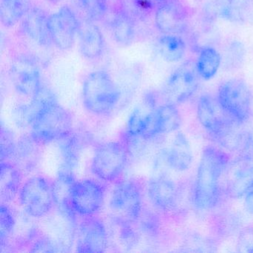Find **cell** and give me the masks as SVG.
I'll list each match as a JSON object with an SVG mask.
<instances>
[{
    "mask_svg": "<svg viewBox=\"0 0 253 253\" xmlns=\"http://www.w3.org/2000/svg\"><path fill=\"white\" fill-rule=\"evenodd\" d=\"M229 158L221 149L207 146L203 151L195 181L194 203L201 210H210L217 204L220 195V180Z\"/></svg>",
    "mask_w": 253,
    "mask_h": 253,
    "instance_id": "cell-1",
    "label": "cell"
},
{
    "mask_svg": "<svg viewBox=\"0 0 253 253\" xmlns=\"http://www.w3.org/2000/svg\"><path fill=\"white\" fill-rule=\"evenodd\" d=\"M83 103L88 112L98 116L109 115L118 105L121 92L109 73L91 72L83 85Z\"/></svg>",
    "mask_w": 253,
    "mask_h": 253,
    "instance_id": "cell-2",
    "label": "cell"
},
{
    "mask_svg": "<svg viewBox=\"0 0 253 253\" xmlns=\"http://www.w3.org/2000/svg\"><path fill=\"white\" fill-rule=\"evenodd\" d=\"M30 135L40 144L66 138L72 133L73 120L67 109L57 102L44 108L31 125Z\"/></svg>",
    "mask_w": 253,
    "mask_h": 253,
    "instance_id": "cell-3",
    "label": "cell"
},
{
    "mask_svg": "<svg viewBox=\"0 0 253 253\" xmlns=\"http://www.w3.org/2000/svg\"><path fill=\"white\" fill-rule=\"evenodd\" d=\"M20 204L32 217H45L56 206L54 184L45 177L35 176L28 179L19 193Z\"/></svg>",
    "mask_w": 253,
    "mask_h": 253,
    "instance_id": "cell-4",
    "label": "cell"
},
{
    "mask_svg": "<svg viewBox=\"0 0 253 253\" xmlns=\"http://www.w3.org/2000/svg\"><path fill=\"white\" fill-rule=\"evenodd\" d=\"M127 160L126 149L119 142L102 143L94 151L91 171L103 181H115L124 172Z\"/></svg>",
    "mask_w": 253,
    "mask_h": 253,
    "instance_id": "cell-5",
    "label": "cell"
},
{
    "mask_svg": "<svg viewBox=\"0 0 253 253\" xmlns=\"http://www.w3.org/2000/svg\"><path fill=\"white\" fill-rule=\"evenodd\" d=\"M217 100L223 110L240 124L247 121L252 111V94L242 80L230 79L220 84Z\"/></svg>",
    "mask_w": 253,
    "mask_h": 253,
    "instance_id": "cell-6",
    "label": "cell"
},
{
    "mask_svg": "<svg viewBox=\"0 0 253 253\" xmlns=\"http://www.w3.org/2000/svg\"><path fill=\"white\" fill-rule=\"evenodd\" d=\"M140 186L134 180L120 182L112 191L109 201L111 210L122 221L137 222L142 211Z\"/></svg>",
    "mask_w": 253,
    "mask_h": 253,
    "instance_id": "cell-7",
    "label": "cell"
},
{
    "mask_svg": "<svg viewBox=\"0 0 253 253\" xmlns=\"http://www.w3.org/2000/svg\"><path fill=\"white\" fill-rule=\"evenodd\" d=\"M198 85L199 75L196 65L187 62L170 75L164 86V95L168 103H182L195 94Z\"/></svg>",
    "mask_w": 253,
    "mask_h": 253,
    "instance_id": "cell-8",
    "label": "cell"
},
{
    "mask_svg": "<svg viewBox=\"0 0 253 253\" xmlns=\"http://www.w3.org/2000/svg\"><path fill=\"white\" fill-rule=\"evenodd\" d=\"M104 198V187L97 180H76L71 191V206L80 215H95L103 206Z\"/></svg>",
    "mask_w": 253,
    "mask_h": 253,
    "instance_id": "cell-9",
    "label": "cell"
},
{
    "mask_svg": "<svg viewBox=\"0 0 253 253\" xmlns=\"http://www.w3.org/2000/svg\"><path fill=\"white\" fill-rule=\"evenodd\" d=\"M48 22L53 44L63 51L72 48L81 26L73 10L64 5L49 16Z\"/></svg>",
    "mask_w": 253,
    "mask_h": 253,
    "instance_id": "cell-10",
    "label": "cell"
},
{
    "mask_svg": "<svg viewBox=\"0 0 253 253\" xmlns=\"http://www.w3.org/2000/svg\"><path fill=\"white\" fill-rule=\"evenodd\" d=\"M182 124V118L175 104L167 103L155 108L142 125L140 137L150 139L158 134L175 131Z\"/></svg>",
    "mask_w": 253,
    "mask_h": 253,
    "instance_id": "cell-11",
    "label": "cell"
},
{
    "mask_svg": "<svg viewBox=\"0 0 253 253\" xmlns=\"http://www.w3.org/2000/svg\"><path fill=\"white\" fill-rule=\"evenodd\" d=\"M10 78L16 91L32 98L42 86L37 63L30 57L19 56L11 62Z\"/></svg>",
    "mask_w": 253,
    "mask_h": 253,
    "instance_id": "cell-12",
    "label": "cell"
},
{
    "mask_svg": "<svg viewBox=\"0 0 253 253\" xmlns=\"http://www.w3.org/2000/svg\"><path fill=\"white\" fill-rule=\"evenodd\" d=\"M78 229L77 251L101 253L108 245V233L101 220L94 215L86 216Z\"/></svg>",
    "mask_w": 253,
    "mask_h": 253,
    "instance_id": "cell-13",
    "label": "cell"
},
{
    "mask_svg": "<svg viewBox=\"0 0 253 253\" xmlns=\"http://www.w3.org/2000/svg\"><path fill=\"white\" fill-rule=\"evenodd\" d=\"M197 115L200 124L211 136L225 126L235 121L223 110L217 99H214L209 94H204L200 97L197 107Z\"/></svg>",
    "mask_w": 253,
    "mask_h": 253,
    "instance_id": "cell-14",
    "label": "cell"
},
{
    "mask_svg": "<svg viewBox=\"0 0 253 253\" xmlns=\"http://www.w3.org/2000/svg\"><path fill=\"white\" fill-rule=\"evenodd\" d=\"M155 24L160 32L165 35H178L184 32L187 17L178 2L168 0L155 11Z\"/></svg>",
    "mask_w": 253,
    "mask_h": 253,
    "instance_id": "cell-15",
    "label": "cell"
},
{
    "mask_svg": "<svg viewBox=\"0 0 253 253\" xmlns=\"http://www.w3.org/2000/svg\"><path fill=\"white\" fill-rule=\"evenodd\" d=\"M49 16L39 7H32L22 20L21 31L29 39L41 46L53 44L49 29Z\"/></svg>",
    "mask_w": 253,
    "mask_h": 253,
    "instance_id": "cell-16",
    "label": "cell"
},
{
    "mask_svg": "<svg viewBox=\"0 0 253 253\" xmlns=\"http://www.w3.org/2000/svg\"><path fill=\"white\" fill-rule=\"evenodd\" d=\"M177 189L173 180L165 176L152 179L148 185V195L154 206L160 210H169L175 206Z\"/></svg>",
    "mask_w": 253,
    "mask_h": 253,
    "instance_id": "cell-17",
    "label": "cell"
},
{
    "mask_svg": "<svg viewBox=\"0 0 253 253\" xmlns=\"http://www.w3.org/2000/svg\"><path fill=\"white\" fill-rule=\"evenodd\" d=\"M193 161V152L189 140L183 133L178 132L166 152V161L169 167L176 171L189 169Z\"/></svg>",
    "mask_w": 253,
    "mask_h": 253,
    "instance_id": "cell-18",
    "label": "cell"
},
{
    "mask_svg": "<svg viewBox=\"0 0 253 253\" xmlns=\"http://www.w3.org/2000/svg\"><path fill=\"white\" fill-rule=\"evenodd\" d=\"M80 50L88 60L98 58L104 49V38L100 28L91 22L81 25L79 32Z\"/></svg>",
    "mask_w": 253,
    "mask_h": 253,
    "instance_id": "cell-19",
    "label": "cell"
},
{
    "mask_svg": "<svg viewBox=\"0 0 253 253\" xmlns=\"http://www.w3.org/2000/svg\"><path fill=\"white\" fill-rule=\"evenodd\" d=\"M22 170L14 163L2 161L0 169V196L2 203L11 202L20 193Z\"/></svg>",
    "mask_w": 253,
    "mask_h": 253,
    "instance_id": "cell-20",
    "label": "cell"
},
{
    "mask_svg": "<svg viewBox=\"0 0 253 253\" xmlns=\"http://www.w3.org/2000/svg\"><path fill=\"white\" fill-rule=\"evenodd\" d=\"M253 189V160L241 158L228 181V193L234 198H241Z\"/></svg>",
    "mask_w": 253,
    "mask_h": 253,
    "instance_id": "cell-21",
    "label": "cell"
},
{
    "mask_svg": "<svg viewBox=\"0 0 253 253\" xmlns=\"http://www.w3.org/2000/svg\"><path fill=\"white\" fill-rule=\"evenodd\" d=\"M39 144L31 135L22 137L17 142L12 159L20 169L31 171L36 167L40 159Z\"/></svg>",
    "mask_w": 253,
    "mask_h": 253,
    "instance_id": "cell-22",
    "label": "cell"
},
{
    "mask_svg": "<svg viewBox=\"0 0 253 253\" xmlns=\"http://www.w3.org/2000/svg\"><path fill=\"white\" fill-rule=\"evenodd\" d=\"M32 8V0H2L0 18L2 26L11 28L22 21Z\"/></svg>",
    "mask_w": 253,
    "mask_h": 253,
    "instance_id": "cell-23",
    "label": "cell"
},
{
    "mask_svg": "<svg viewBox=\"0 0 253 253\" xmlns=\"http://www.w3.org/2000/svg\"><path fill=\"white\" fill-rule=\"evenodd\" d=\"M111 32L114 40L123 45L132 42L135 34L134 20L121 8L115 11L110 22Z\"/></svg>",
    "mask_w": 253,
    "mask_h": 253,
    "instance_id": "cell-24",
    "label": "cell"
},
{
    "mask_svg": "<svg viewBox=\"0 0 253 253\" xmlns=\"http://www.w3.org/2000/svg\"><path fill=\"white\" fill-rule=\"evenodd\" d=\"M76 180L72 173L61 171L54 184V195H55L56 206H58L67 214H72L75 211L72 210L70 203L71 191Z\"/></svg>",
    "mask_w": 253,
    "mask_h": 253,
    "instance_id": "cell-25",
    "label": "cell"
},
{
    "mask_svg": "<svg viewBox=\"0 0 253 253\" xmlns=\"http://www.w3.org/2000/svg\"><path fill=\"white\" fill-rule=\"evenodd\" d=\"M158 48L161 57L167 62L179 61L184 55L186 45L177 35H165L160 38Z\"/></svg>",
    "mask_w": 253,
    "mask_h": 253,
    "instance_id": "cell-26",
    "label": "cell"
},
{
    "mask_svg": "<svg viewBox=\"0 0 253 253\" xmlns=\"http://www.w3.org/2000/svg\"><path fill=\"white\" fill-rule=\"evenodd\" d=\"M239 123L232 121L212 135L213 138L222 147L233 152L241 149L244 134L239 129Z\"/></svg>",
    "mask_w": 253,
    "mask_h": 253,
    "instance_id": "cell-27",
    "label": "cell"
},
{
    "mask_svg": "<svg viewBox=\"0 0 253 253\" xmlns=\"http://www.w3.org/2000/svg\"><path fill=\"white\" fill-rule=\"evenodd\" d=\"M220 65V56L211 47L204 48L200 53L196 69L198 75L204 80H210L217 74Z\"/></svg>",
    "mask_w": 253,
    "mask_h": 253,
    "instance_id": "cell-28",
    "label": "cell"
},
{
    "mask_svg": "<svg viewBox=\"0 0 253 253\" xmlns=\"http://www.w3.org/2000/svg\"><path fill=\"white\" fill-rule=\"evenodd\" d=\"M128 2H122L123 8L132 18L136 19L147 15L153 11H156L168 0H127Z\"/></svg>",
    "mask_w": 253,
    "mask_h": 253,
    "instance_id": "cell-29",
    "label": "cell"
},
{
    "mask_svg": "<svg viewBox=\"0 0 253 253\" xmlns=\"http://www.w3.org/2000/svg\"><path fill=\"white\" fill-rule=\"evenodd\" d=\"M78 2L94 20H101L107 13V0H78Z\"/></svg>",
    "mask_w": 253,
    "mask_h": 253,
    "instance_id": "cell-30",
    "label": "cell"
},
{
    "mask_svg": "<svg viewBox=\"0 0 253 253\" xmlns=\"http://www.w3.org/2000/svg\"><path fill=\"white\" fill-rule=\"evenodd\" d=\"M0 219H1V243L3 244L4 241L8 239V237L12 233L15 225L14 216L11 210L7 207L6 204L2 203L1 211H0Z\"/></svg>",
    "mask_w": 253,
    "mask_h": 253,
    "instance_id": "cell-31",
    "label": "cell"
},
{
    "mask_svg": "<svg viewBox=\"0 0 253 253\" xmlns=\"http://www.w3.org/2000/svg\"><path fill=\"white\" fill-rule=\"evenodd\" d=\"M17 143L12 133L2 128L1 131V160L2 161L12 159L15 152Z\"/></svg>",
    "mask_w": 253,
    "mask_h": 253,
    "instance_id": "cell-32",
    "label": "cell"
},
{
    "mask_svg": "<svg viewBox=\"0 0 253 253\" xmlns=\"http://www.w3.org/2000/svg\"><path fill=\"white\" fill-rule=\"evenodd\" d=\"M237 249L240 253H253V226L241 229L238 235Z\"/></svg>",
    "mask_w": 253,
    "mask_h": 253,
    "instance_id": "cell-33",
    "label": "cell"
},
{
    "mask_svg": "<svg viewBox=\"0 0 253 253\" xmlns=\"http://www.w3.org/2000/svg\"><path fill=\"white\" fill-rule=\"evenodd\" d=\"M241 158L253 160V128L244 134V140L241 149Z\"/></svg>",
    "mask_w": 253,
    "mask_h": 253,
    "instance_id": "cell-34",
    "label": "cell"
},
{
    "mask_svg": "<svg viewBox=\"0 0 253 253\" xmlns=\"http://www.w3.org/2000/svg\"><path fill=\"white\" fill-rule=\"evenodd\" d=\"M246 210L253 214V189L246 195L245 202H244Z\"/></svg>",
    "mask_w": 253,
    "mask_h": 253,
    "instance_id": "cell-35",
    "label": "cell"
},
{
    "mask_svg": "<svg viewBox=\"0 0 253 253\" xmlns=\"http://www.w3.org/2000/svg\"><path fill=\"white\" fill-rule=\"evenodd\" d=\"M47 2L51 4H57L61 1V0H46Z\"/></svg>",
    "mask_w": 253,
    "mask_h": 253,
    "instance_id": "cell-36",
    "label": "cell"
}]
</instances>
